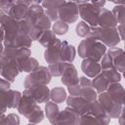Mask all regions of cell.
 Returning a JSON list of instances; mask_svg holds the SVG:
<instances>
[{"label":"cell","instance_id":"34","mask_svg":"<svg viewBox=\"0 0 125 125\" xmlns=\"http://www.w3.org/2000/svg\"><path fill=\"white\" fill-rule=\"evenodd\" d=\"M64 64L65 62L59 60L55 62H52V63H49L48 64V68L50 70V73L52 74V76H55V77H58V76H61L62 71H63V68H64Z\"/></svg>","mask_w":125,"mask_h":125},{"label":"cell","instance_id":"1","mask_svg":"<svg viewBox=\"0 0 125 125\" xmlns=\"http://www.w3.org/2000/svg\"><path fill=\"white\" fill-rule=\"evenodd\" d=\"M94 33L96 40L104 43L106 47H114L121 41L116 27H99L91 26L90 28Z\"/></svg>","mask_w":125,"mask_h":125},{"label":"cell","instance_id":"50","mask_svg":"<svg viewBox=\"0 0 125 125\" xmlns=\"http://www.w3.org/2000/svg\"><path fill=\"white\" fill-rule=\"evenodd\" d=\"M7 18H8V13H6L5 11L0 9V25H2L4 23V21H6Z\"/></svg>","mask_w":125,"mask_h":125},{"label":"cell","instance_id":"41","mask_svg":"<svg viewBox=\"0 0 125 125\" xmlns=\"http://www.w3.org/2000/svg\"><path fill=\"white\" fill-rule=\"evenodd\" d=\"M112 62L114 65V68L119 71L120 73H122L125 70V62H124V52L117 55L116 57L112 58Z\"/></svg>","mask_w":125,"mask_h":125},{"label":"cell","instance_id":"11","mask_svg":"<svg viewBox=\"0 0 125 125\" xmlns=\"http://www.w3.org/2000/svg\"><path fill=\"white\" fill-rule=\"evenodd\" d=\"M65 101H66L67 105L74 108L80 115L88 112L89 107H90V104H91V102L83 99L80 96H70L69 95L68 97H66Z\"/></svg>","mask_w":125,"mask_h":125},{"label":"cell","instance_id":"3","mask_svg":"<svg viewBox=\"0 0 125 125\" xmlns=\"http://www.w3.org/2000/svg\"><path fill=\"white\" fill-rule=\"evenodd\" d=\"M21 94L32 98L38 104L47 103L50 100V89L45 84H32L30 87L25 88Z\"/></svg>","mask_w":125,"mask_h":125},{"label":"cell","instance_id":"42","mask_svg":"<svg viewBox=\"0 0 125 125\" xmlns=\"http://www.w3.org/2000/svg\"><path fill=\"white\" fill-rule=\"evenodd\" d=\"M100 64H101V68L102 69H107V68H114L113 62H112V59L110 58V56L105 52V54L103 56V58L100 61Z\"/></svg>","mask_w":125,"mask_h":125},{"label":"cell","instance_id":"38","mask_svg":"<svg viewBox=\"0 0 125 125\" xmlns=\"http://www.w3.org/2000/svg\"><path fill=\"white\" fill-rule=\"evenodd\" d=\"M21 99V93L17 90H10L8 108H17Z\"/></svg>","mask_w":125,"mask_h":125},{"label":"cell","instance_id":"25","mask_svg":"<svg viewBox=\"0 0 125 125\" xmlns=\"http://www.w3.org/2000/svg\"><path fill=\"white\" fill-rule=\"evenodd\" d=\"M60 108L58 106V104H56L53 101H48L45 104V115L48 118L49 122L51 124H55V120L59 114Z\"/></svg>","mask_w":125,"mask_h":125},{"label":"cell","instance_id":"48","mask_svg":"<svg viewBox=\"0 0 125 125\" xmlns=\"http://www.w3.org/2000/svg\"><path fill=\"white\" fill-rule=\"evenodd\" d=\"M116 29H117V32L119 34V37L121 40L124 39V23H118L116 25Z\"/></svg>","mask_w":125,"mask_h":125},{"label":"cell","instance_id":"58","mask_svg":"<svg viewBox=\"0 0 125 125\" xmlns=\"http://www.w3.org/2000/svg\"><path fill=\"white\" fill-rule=\"evenodd\" d=\"M33 2H34V3H36V4H41L42 0H33Z\"/></svg>","mask_w":125,"mask_h":125},{"label":"cell","instance_id":"9","mask_svg":"<svg viewBox=\"0 0 125 125\" xmlns=\"http://www.w3.org/2000/svg\"><path fill=\"white\" fill-rule=\"evenodd\" d=\"M31 51L29 48H15L12 46H5L3 51V58L5 59H13V60H24L30 57Z\"/></svg>","mask_w":125,"mask_h":125},{"label":"cell","instance_id":"15","mask_svg":"<svg viewBox=\"0 0 125 125\" xmlns=\"http://www.w3.org/2000/svg\"><path fill=\"white\" fill-rule=\"evenodd\" d=\"M95 41H96V38H95V36H94V33H93L92 30L90 29V31H89V33L87 34V36L84 37V39H83V40L79 43V45H78V49H77L78 56H79L80 58H82V59L89 58Z\"/></svg>","mask_w":125,"mask_h":125},{"label":"cell","instance_id":"52","mask_svg":"<svg viewBox=\"0 0 125 125\" xmlns=\"http://www.w3.org/2000/svg\"><path fill=\"white\" fill-rule=\"evenodd\" d=\"M16 3H19V4H22L26 7H29L31 4H33V0H17Z\"/></svg>","mask_w":125,"mask_h":125},{"label":"cell","instance_id":"6","mask_svg":"<svg viewBox=\"0 0 125 125\" xmlns=\"http://www.w3.org/2000/svg\"><path fill=\"white\" fill-rule=\"evenodd\" d=\"M97 100L100 102V104L103 105V107L105 109L106 113L109 115L110 118H117L118 114L120 113L121 109L124 107V104H120L116 102H114L106 91L99 93Z\"/></svg>","mask_w":125,"mask_h":125},{"label":"cell","instance_id":"16","mask_svg":"<svg viewBox=\"0 0 125 125\" xmlns=\"http://www.w3.org/2000/svg\"><path fill=\"white\" fill-rule=\"evenodd\" d=\"M62 45V40L56 38L47 48H45L44 59L47 63H52L60 60V49Z\"/></svg>","mask_w":125,"mask_h":125},{"label":"cell","instance_id":"57","mask_svg":"<svg viewBox=\"0 0 125 125\" xmlns=\"http://www.w3.org/2000/svg\"><path fill=\"white\" fill-rule=\"evenodd\" d=\"M91 0H75V2L77 4H85V3H89Z\"/></svg>","mask_w":125,"mask_h":125},{"label":"cell","instance_id":"13","mask_svg":"<svg viewBox=\"0 0 125 125\" xmlns=\"http://www.w3.org/2000/svg\"><path fill=\"white\" fill-rule=\"evenodd\" d=\"M3 29H4V41L3 43H7L11 41L14 37H16L19 33V25H18V21L16 19L11 18L8 15V18L2 24Z\"/></svg>","mask_w":125,"mask_h":125},{"label":"cell","instance_id":"59","mask_svg":"<svg viewBox=\"0 0 125 125\" xmlns=\"http://www.w3.org/2000/svg\"><path fill=\"white\" fill-rule=\"evenodd\" d=\"M107 1H110V2H113L114 0H107Z\"/></svg>","mask_w":125,"mask_h":125},{"label":"cell","instance_id":"35","mask_svg":"<svg viewBox=\"0 0 125 125\" xmlns=\"http://www.w3.org/2000/svg\"><path fill=\"white\" fill-rule=\"evenodd\" d=\"M43 119H44V111H43V109H42L39 105H38V106L29 114V116L27 117L28 123H31V124L40 123Z\"/></svg>","mask_w":125,"mask_h":125},{"label":"cell","instance_id":"2","mask_svg":"<svg viewBox=\"0 0 125 125\" xmlns=\"http://www.w3.org/2000/svg\"><path fill=\"white\" fill-rule=\"evenodd\" d=\"M52 77L53 76L50 73V70L48 67L39 65L33 71L29 72V74L25 77L23 81V86L24 88H28L32 84H36V83L48 85L51 82Z\"/></svg>","mask_w":125,"mask_h":125},{"label":"cell","instance_id":"18","mask_svg":"<svg viewBox=\"0 0 125 125\" xmlns=\"http://www.w3.org/2000/svg\"><path fill=\"white\" fill-rule=\"evenodd\" d=\"M87 113H92L94 114L97 118H99V120L101 121V125H106L110 122V117L109 115L106 113L105 109L103 107V105L100 104V102L98 100H95L93 102H91L90 104V107Z\"/></svg>","mask_w":125,"mask_h":125},{"label":"cell","instance_id":"45","mask_svg":"<svg viewBox=\"0 0 125 125\" xmlns=\"http://www.w3.org/2000/svg\"><path fill=\"white\" fill-rule=\"evenodd\" d=\"M7 116V124H20L21 120L18 114L16 113H9Z\"/></svg>","mask_w":125,"mask_h":125},{"label":"cell","instance_id":"40","mask_svg":"<svg viewBox=\"0 0 125 125\" xmlns=\"http://www.w3.org/2000/svg\"><path fill=\"white\" fill-rule=\"evenodd\" d=\"M90 28H91V26H90L88 23H86L84 21H79V22L76 24L75 32H76V34H77L79 37H83V38H84V37H86L87 34L89 33Z\"/></svg>","mask_w":125,"mask_h":125},{"label":"cell","instance_id":"54","mask_svg":"<svg viewBox=\"0 0 125 125\" xmlns=\"http://www.w3.org/2000/svg\"><path fill=\"white\" fill-rule=\"evenodd\" d=\"M0 124H7V116L5 113L0 115Z\"/></svg>","mask_w":125,"mask_h":125},{"label":"cell","instance_id":"23","mask_svg":"<svg viewBox=\"0 0 125 125\" xmlns=\"http://www.w3.org/2000/svg\"><path fill=\"white\" fill-rule=\"evenodd\" d=\"M27 11H28V7H26L22 4L16 3L10 8V10L8 11V15L13 19L21 20V19L26 18Z\"/></svg>","mask_w":125,"mask_h":125},{"label":"cell","instance_id":"27","mask_svg":"<svg viewBox=\"0 0 125 125\" xmlns=\"http://www.w3.org/2000/svg\"><path fill=\"white\" fill-rule=\"evenodd\" d=\"M92 85L95 88V90L97 91V93L99 94V93H102V92L106 91V89H107V87L109 85V82L105 78V76L102 72H100L98 75H96L93 78Z\"/></svg>","mask_w":125,"mask_h":125},{"label":"cell","instance_id":"4","mask_svg":"<svg viewBox=\"0 0 125 125\" xmlns=\"http://www.w3.org/2000/svg\"><path fill=\"white\" fill-rule=\"evenodd\" d=\"M59 20L66 23H73L78 20V4L75 1H64L58 10Z\"/></svg>","mask_w":125,"mask_h":125},{"label":"cell","instance_id":"36","mask_svg":"<svg viewBox=\"0 0 125 125\" xmlns=\"http://www.w3.org/2000/svg\"><path fill=\"white\" fill-rule=\"evenodd\" d=\"M52 27V30L56 33V35H63L68 31V23L62 20H57L56 21H54Z\"/></svg>","mask_w":125,"mask_h":125},{"label":"cell","instance_id":"24","mask_svg":"<svg viewBox=\"0 0 125 125\" xmlns=\"http://www.w3.org/2000/svg\"><path fill=\"white\" fill-rule=\"evenodd\" d=\"M31 23H32V27H36V28H39V29L45 31V30L51 28L52 21H50V19L47 17V15L45 13H42V14H39L38 16H36L33 19Z\"/></svg>","mask_w":125,"mask_h":125},{"label":"cell","instance_id":"29","mask_svg":"<svg viewBox=\"0 0 125 125\" xmlns=\"http://www.w3.org/2000/svg\"><path fill=\"white\" fill-rule=\"evenodd\" d=\"M66 91L62 87H55L50 90V100L56 104H61L66 100Z\"/></svg>","mask_w":125,"mask_h":125},{"label":"cell","instance_id":"33","mask_svg":"<svg viewBox=\"0 0 125 125\" xmlns=\"http://www.w3.org/2000/svg\"><path fill=\"white\" fill-rule=\"evenodd\" d=\"M44 13V9L43 7L41 6V4H36V3H33L31 4L29 7H28V11H27V15H26V19L27 21L31 23L33 19L38 16L39 14H42ZM32 24V23H31Z\"/></svg>","mask_w":125,"mask_h":125},{"label":"cell","instance_id":"60","mask_svg":"<svg viewBox=\"0 0 125 125\" xmlns=\"http://www.w3.org/2000/svg\"><path fill=\"white\" fill-rule=\"evenodd\" d=\"M65 1H75V0H65Z\"/></svg>","mask_w":125,"mask_h":125},{"label":"cell","instance_id":"28","mask_svg":"<svg viewBox=\"0 0 125 125\" xmlns=\"http://www.w3.org/2000/svg\"><path fill=\"white\" fill-rule=\"evenodd\" d=\"M105 52H106V46L104 43L96 40L94 45H93V48H92V51H91V54H90L89 58H91V59L100 62L101 59L105 54Z\"/></svg>","mask_w":125,"mask_h":125},{"label":"cell","instance_id":"17","mask_svg":"<svg viewBox=\"0 0 125 125\" xmlns=\"http://www.w3.org/2000/svg\"><path fill=\"white\" fill-rule=\"evenodd\" d=\"M81 69H82L83 73L89 78H94L102 70L100 62L91 58L83 59V61L81 62Z\"/></svg>","mask_w":125,"mask_h":125},{"label":"cell","instance_id":"51","mask_svg":"<svg viewBox=\"0 0 125 125\" xmlns=\"http://www.w3.org/2000/svg\"><path fill=\"white\" fill-rule=\"evenodd\" d=\"M3 51H4V45L3 43H0V75H1L2 65H3Z\"/></svg>","mask_w":125,"mask_h":125},{"label":"cell","instance_id":"37","mask_svg":"<svg viewBox=\"0 0 125 125\" xmlns=\"http://www.w3.org/2000/svg\"><path fill=\"white\" fill-rule=\"evenodd\" d=\"M10 90L11 89L0 91V115L4 114L6 112V110L8 109Z\"/></svg>","mask_w":125,"mask_h":125},{"label":"cell","instance_id":"32","mask_svg":"<svg viewBox=\"0 0 125 125\" xmlns=\"http://www.w3.org/2000/svg\"><path fill=\"white\" fill-rule=\"evenodd\" d=\"M101 72L105 76V78L108 80L109 84L120 82L121 80V73L117 71L115 68H107V69H102Z\"/></svg>","mask_w":125,"mask_h":125},{"label":"cell","instance_id":"55","mask_svg":"<svg viewBox=\"0 0 125 125\" xmlns=\"http://www.w3.org/2000/svg\"><path fill=\"white\" fill-rule=\"evenodd\" d=\"M4 41V29L3 26L0 25V43H3Z\"/></svg>","mask_w":125,"mask_h":125},{"label":"cell","instance_id":"46","mask_svg":"<svg viewBox=\"0 0 125 125\" xmlns=\"http://www.w3.org/2000/svg\"><path fill=\"white\" fill-rule=\"evenodd\" d=\"M79 85H80V87L92 85V80L87 76H81V77H79Z\"/></svg>","mask_w":125,"mask_h":125},{"label":"cell","instance_id":"31","mask_svg":"<svg viewBox=\"0 0 125 125\" xmlns=\"http://www.w3.org/2000/svg\"><path fill=\"white\" fill-rule=\"evenodd\" d=\"M56 38H57V37H56V33H55L52 29H47V30H45V31L41 34V36L38 38L37 41L39 42V44H40L41 46L47 48Z\"/></svg>","mask_w":125,"mask_h":125},{"label":"cell","instance_id":"43","mask_svg":"<svg viewBox=\"0 0 125 125\" xmlns=\"http://www.w3.org/2000/svg\"><path fill=\"white\" fill-rule=\"evenodd\" d=\"M67 90H68L70 96H79L80 90H81V87H80V85H79V82H78V83H74V84L68 85V86H67Z\"/></svg>","mask_w":125,"mask_h":125},{"label":"cell","instance_id":"19","mask_svg":"<svg viewBox=\"0 0 125 125\" xmlns=\"http://www.w3.org/2000/svg\"><path fill=\"white\" fill-rule=\"evenodd\" d=\"M38 106V104L30 97L22 95L21 94V99L20 101V104L17 107L18 112L21 115H23L25 118L29 116V114Z\"/></svg>","mask_w":125,"mask_h":125},{"label":"cell","instance_id":"22","mask_svg":"<svg viewBox=\"0 0 125 125\" xmlns=\"http://www.w3.org/2000/svg\"><path fill=\"white\" fill-rule=\"evenodd\" d=\"M32 44V39L30 38L29 35L25 34H18L16 37H14L11 41L7 43H3L4 46H12L15 48H30Z\"/></svg>","mask_w":125,"mask_h":125},{"label":"cell","instance_id":"30","mask_svg":"<svg viewBox=\"0 0 125 125\" xmlns=\"http://www.w3.org/2000/svg\"><path fill=\"white\" fill-rule=\"evenodd\" d=\"M79 96L82 97L83 99L89 101V102H93V101L97 100L98 93H97V91L95 90V88L93 87V85H89V86L81 87Z\"/></svg>","mask_w":125,"mask_h":125},{"label":"cell","instance_id":"56","mask_svg":"<svg viewBox=\"0 0 125 125\" xmlns=\"http://www.w3.org/2000/svg\"><path fill=\"white\" fill-rule=\"evenodd\" d=\"M113 3H115L116 5H124L125 4V0H114Z\"/></svg>","mask_w":125,"mask_h":125},{"label":"cell","instance_id":"12","mask_svg":"<svg viewBox=\"0 0 125 125\" xmlns=\"http://www.w3.org/2000/svg\"><path fill=\"white\" fill-rule=\"evenodd\" d=\"M61 81L63 85L68 86L70 84L78 83L79 82V77L78 73L76 70V67L72 62H65L63 71L61 75Z\"/></svg>","mask_w":125,"mask_h":125},{"label":"cell","instance_id":"7","mask_svg":"<svg viewBox=\"0 0 125 125\" xmlns=\"http://www.w3.org/2000/svg\"><path fill=\"white\" fill-rule=\"evenodd\" d=\"M80 114L71 106H66L59 114L55 120V125H79Z\"/></svg>","mask_w":125,"mask_h":125},{"label":"cell","instance_id":"47","mask_svg":"<svg viewBox=\"0 0 125 125\" xmlns=\"http://www.w3.org/2000/svg\"><path fill=\"white\" fill-rule=\"evenodd\" d=\"M11 87V83L9 81H7L6 79H4L2 76L0 77V91L3 90H9Z\"/></svg>","mask_w":125,"mask_h":125},{"label":"cell","instance_id":"26","mask_svg":"<svg viewBox=\"0 0 125 125\" xmlns=\"http://www.w3.org/2000/svg\"><path fill=\"white\" fill-rule=\"evenodd\" d=\"M18 63L21 68V71H24V72H28V73L33 71L35 68H37L39 66L38 61L32 57H28L24 60H19Z\"/></svg>","mask_w":125,"mask_h":125},{"label":"cell","instance_id":"21","mask_svg":"<svg viewBox=\"0 0 125 125\" xmlns=\"http://www.w3.org/2000/svg\"><path fill=\"white\" fill-rule=\"evenodd\" d=\"M107 94L109 95V97L116 103L120 104H124V95H125V91L123 86L119 83H111L108 85L107 89H106Z\"/></svg>","mask_w":125,"mask_h":125},{"label":"cell","instance_id":"20","mask_svg":"<svg viewBox=\"0 0 125 125\" xmlns=\"http://www.w3.org/2000/svg\"><path fill=\"white\" fill-rule=\"evenodd\" d=\"M76 56V49L66 40L62 41L60 49V60L64 62H72Z\"/></svg>","mask_w":125,"mask_h":125},{"label":"cell","instance_id":"5","mask_svg":"<svg viewBox=\"0 0 125 125\" xmlns=\"http://www.w3.org/2000/svg\"><path fill=\"white\" fill-rule=\"evenodd\" d=\"M99 7L93 5L92 3H85V4H78V13L79 17L88 23L90 26H97L98 21V15L100 12Z\"/></svg>","mask_w":125,"mask_h":125},{"label":"cell","instance_id":"53","mask_svg":"<svg viewBox=\"0 0 125 125\" xmlns=\"http://www.w3.org/2000/svg\"><path fill=\"white\" fill-rule=\"evenodd\" d=\"M117 119H118V122H119V124H120V125L124 124V107L121 109L120 113L118 114V116H117Z\"/></svg>","mask_w":125,"mask_h":125},{"label":"cell","instance_id":"39","mask_svg":"<svg viewBox=\"0 0 125 125\" xmlns=\"http://www.w3.org/2000/svg\"><path fill=\"white\" fill-rule=\"evenodd\" d=\"M124 8H125L124 5H116L111 10V13L114 16V18H115V20L117 21L118 23H124V21H125Z\"/></svg>","mask_w":125,"mask_h":125},{"label":"cell","instance_id":"49","mask_svg":"<svg viewBox=\"0 0 125 125\" xmlns=\"http://www.w3.org/2000/svg\"><path fill=\"white\" fill-rule=\"evenodd\" d=\"M105 2H106V0H91L90 1V3H92L93 5H95L99 8H103L104 6Z\"/></svg>","mask_w":125,"mask_h":125},{"label":"cell","instance_id":"44","mask_svg":"<svg viewBox=\"0 0 125 125\" xmlns=\"http://www.w3.org/2000/svg\"><path fill=\"white\" fill-rule=\"evenodd\" d=\"M17 0H0V9L5 11L6 13H8V11L10 10V8L16 4Z\"/></svg>","mask_w":125,"mask_h":125},{"label":"cell","instance_id":"8","mask_svg":"<svg viewBox=\"0 0 125 125\" xmlns=\"http://www.w3.org/2000/svg\"><path fill=\"white\" fill-rule=\"evenodd\" d=\"M21 72V68L19 66L18 61L13 59H5L3 58V65L1 70V76L9 81L10 83H13L16 80V77L19 75V73Z\"/></svg>","mask_w":125,"mask_h":125},{"label":"cell","instance_id":"14","mask_svg":"<svg viewBox=\"0 0 125 125\" xmlns=\"http://www.w3.org/2000/svg\"><path fill=\"white\" fill-rule=\"evenodd\" d=\"M117 24H118V22L115 20L114 16L112 15L111 11H109L105 8L100 9V12L98 15L97 26H99V27H116Z\"/></svg>","mask_w":125,"mask_h":125},{"label":"cell","instance_id":"10","mask_svg":"<svg viewBox=\"0 0 125 125\" xmlns=\"http://www.w3.org/2000/svg\"><path fill=\"white\" fill-rule=\"evenodd\" d=\"M65 0H42L41 6L44 9V13L50 19L51 21L59 20L58 10Z\"/></svg>","mask_w":125,"mask_h":125}]
</instances>
